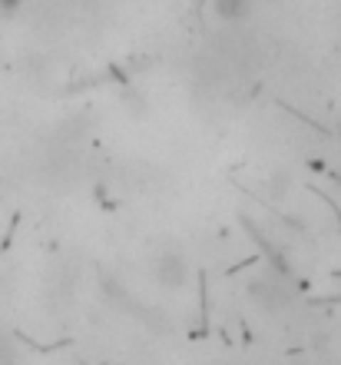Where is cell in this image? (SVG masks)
Returning <instances> with one entry per match:
<instances>
[{
    "mask_svg": "<svg viewBox=\"0 0 341 365\" xmlns=\"http://www.w3.org/2000/svg\"><path fill=\"white\" fill-rule=\"evenodd\" d=\"M248 299L256 302L262 312H282L292 302V286L285 282V276L278 272H258L248 282Z\"/></svg>",
    "mask_w": 341,
    "mask_h": 365,
    "instance_id": "cell-1",
    "label": "cell"
},
{
    "mask_svg": "<svg viewBox=\"0 0 341 365\" xmlns=\"http://www.w3.org/2000/svg\"><path fill=\"white\" fill-rule=\"evenodd\" d=\"M256 0H212V17L226 27H242L252 20Z\"/></svg>",
    "mask_w": 341,
    "mask_h": 365,
    "instance_id": "cell-3",
    "label": "cell"
},
{
    "mask_svg": "<svg viewBox=\"0 0 341 365\" xmlns=\"http://www.w3.org/2000/svg\"><path fill=\"white\" fill-rule=\"evenodd\" d=\"M152 279H156V286L166 289V292H179V289H186V282H189V259H186L179 250L156 252V259H152Z\"/></svg>",
    "mask_w": 341,
    "mask_h": 365,
    "instance_id": "cell-2",
    "label": "cell"
}]
</instances>
